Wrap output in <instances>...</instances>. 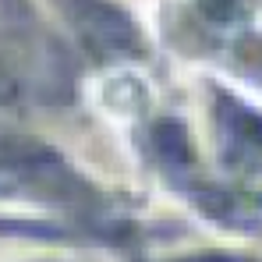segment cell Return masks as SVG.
Masks as SVG:
<instances>
[{
  "label": "cell",
  "mask_w": 262,
  "mask_h": 262,
  "mask_svg": "<svg viewBox=\"0 0 262 262\" xmlns=\"http://www.w3.org/2000/svg\"><path fill=\"white\" fill-rule=\"evenodd\" d=\"M202 262H230V259H202Z\"/></svg>",
  "instance_id": "obj_1"
}]
</instances>
